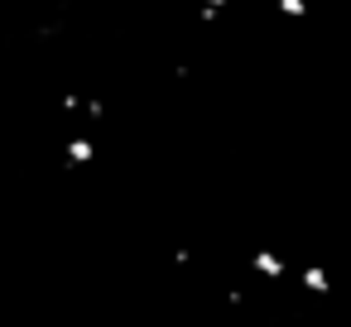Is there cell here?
Returning <instances> with one entry per match:
<instances>
[{
  "label": "cell",
  "mask_w": 351,
  "mask_h": 327,
  "mask_svg": "<svg viewBox=\"0 0 351 327\" xmlns=\"http://www.w3.org/2000/svg\"><path fill=\"white\" fill-rule=\"evenodd\" d=\"M255 269H260V274H269V279H279V274H284V260H279V255H269V250H260V255H255Z\"/></svg>",
  "instance_id": "cell-1"
},
{
  "label": "cell",
  "mask_w": 351,
  "mask_h": 327,
  "mask_svg": "<svg viewBox=\"0 0 351 327\" xmlns=\"http://www.w3.org/2000/svg\"><path fill=\"white\" fill-rule=\"evenodd\" d=\"M92 154H97V149H92V140H73V145H68V164H87Z\"/></svg>",
  "instance_id": "cell-2"
},
{
  "label": "cell",
  "mask_w": 351,
  "mask_h": 327,
  "mask_svg": "<svg viewBox=\"0 0 351 327\" xmlns=\"http://www.w3.org/2000/svg\"><path fill=\"white\" fill-rule=\"evenodd\" d=\"M303 284H308L313 293H327V274H322L317 265H313V269H303Z\"/></svg>",
  "instance_id": "cell-3"
},
{
  "label": "cell",
  "mask_w": 351,
  "mask_h": 327,
  "mask_svg": "<svg viewBox=\"0 0 351 327\" xmlns=\"http://www.w3.org/2000/svg\"><path fill=\"white\" fill-rule=\"evenodd\" d=\"M308 5H313V0H279V10H284V15H303Z\"/></svg>",
  "instance_id": "cell-4"
},
{
  "label": "cell",
  "mask_w": 351,
  "mask_h": 327,
  "mask_svg": "<svg viewBox=\"0 0 351 327\" xmlns=\"http://www.w3.org/2000/svg\"><path fill=\"white\" fill-rule=\"evenodd\" d=\"M226 10V0H202V20H217Z\"/></svg>",
  "instance_id": "cell-5"
}]
</instances>
